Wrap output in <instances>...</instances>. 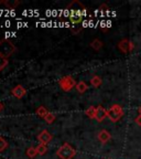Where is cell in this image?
<instances>
[{
  "instance_id": "obj_1",
  "label": "cell",
  "mask_w": 141,
  "mask_h": 159,
  "mask_svg": "<svg viewBox=\"0 0 141 159\" xmlns=\"http://www.w3.org/2000/svg\"><path fill=\"white\" fill-rule=\"evenodd\" d=\"M76 155L75 148L68 143H64L62 146L56 150V156L59 159H72Z\"/></svg>"
},
{
  "instance_id": "obj_10",
  "label": "cell",
  "mask_w": 141,
  "mask_h": 159,
  "mask_svg": "<svg viewBox=\"0 0 141 159\" xmlns=\"http://www.w3.org/2000/svg\"><path fill=\"white\" fill-rule=\"evenodd\" d=\"M75 89H76V91L79 93V94H84L87 89H88V85H87L84 81H79V82H77Z\"/></svg>"
},
{
  "instance_id": "obj_20",
  "label": "cell",
  "mask_w": 141,
  "mask_h": 159,
  "mask_svg": "<svg viewBox=\"0 0 141 159\" xmlns=\"http://www.w3.org/2000/svg\"><path fill=\"white\" fill-rule=\"evenodd\" d=\"M44 120L47 123V124H52L53 122L55 120V115L53 114V113H51V112H49V114L45 116V118H44Z\"/></svg>"
},
{
  "instance_id": "obj_5",
  "label": "cell",
  "mask_w": 141,
  "mask_h": 159,
  "mask_svg": "<svg viewBox=\"0 0 141 159\" xmlns=\"http://www.w3.org/2000/svg\"><path fill=\"white\" fill-rule=\"evenodd\" d=\"M117 48L121 53L127 54V53L131 52L132 50L134 49V43L132 41H130L129 39H122L121 41H119Z\"/></svg>"
},
{
  "instance_id": "obj_12",
  "label": "cell",
  "mask_w": 141,
  "mask_h": 159,
  "mask_svg": "<svg viewBox=\"0 0 141 159\" xmlns=\"http://www.w3.org/2000/svg\"><path fill=\"white\" fill-rule=\"evenodd\" d=\"M96 111H97V107L96 106H89L88 108L85 111V114L88 118L90 119H95L96 118Z\"/></svg>"
},
{
  "instance_id": "obj_6",
  "label": "cell",
  "mask_w": 141,
  "mask_h": 159,
  "mask_svg": "<svg viewBox=\"0 0 141 159\" xmlns=\"http://www.w3.org/2000/svg\"><path fill=\"white\" fill-rule=\"evenodd\" d=\"M37 140L40 142V144H49L52 140V135L50 134V132L47 129H43L42 132L37 135Z\"/></svg>"
},
{
  "instance_id": "obj_7",
  "label": "cell",
  "mask_w": 141,
  "mask_h": 159,
  "mask_svg": "<svg viewBox=\"0 0 141 159\" xmlns=\"http://www.w3.org/2000/svg\"><path fill=\"white\" fill-rule=\"evenodd\" d=\"M97 139H98L102 144H107V143L112 139V134H110L107 129H102V130H99L98 134H97Z\"/></svg>"
},
{
  "instance_id": "obj_4",
  "label": "cell",
  "mask_w": 141,
  "mask_h": 159,
  "mask_svg": "<svg viewBox=\"0 0 141 159\" xmlns=\"http://www.w3.org/2000/svg\"><path fill=\"white\" fill-rule=\"evenodd\" d=\"M76 81L74 80V77L71 75H65V76L61 77L59 80V87L64 91V92H69L72 89H74L76 86Z\"/></svg>"
},
{
  "instance_id": "obj_15",
  "label": "cell",
  "mask_w": 141,
  "mask_h": 159,
  "mask_svg": "<svg viewBox=\"0 0 141 159\" xmlns=\"http://www.w3.org/2000/svg\"><path fill=\"white\" fill-rule=\"evenodd\" d=\"M35 113H37V115L39 117H41V118L44 119L45 116H46V115L49 114V111H47V109L45 108L44 106H39L37 108V111H35Z\"/></svg>"
},
{
  "instance_id": "obj_2",
  "label": "cell",
  "mask_w": 141,
  "mask_h": 159,
  "mask_svg": "<svg viewBox=\"0 0 141 159\" xmlns=\"http://www.w3.org/2000/svg\"><path fill=\"white\" fill-rule=\"evenodd\" d=\"M15 45L13 44L10 40L8 39H2L0 40V55L5 59H8L9 57L13 54L15 52Z\"/></svg>"
},
{
  "instance_id": "obj_8",
  "label": "cell",
  "mask_w": 141,
  "mask_h": 159,
  "mask_svg": "<svg viewBox=\"0 0 141 159\" xmlns=\"http://www.w3.org/2000/svg\"><path fill=\"white\" fill-rule=\"evenodd\" d=\"M11 94H12L15 98H22V97L27 94V89L21 84H18L11 89Z\"/></svg>"
},
{
  "instance_id": "obj_19",
  "label": "cell",
  "mask_w": 141,
  "mask_h": 159,
  "mask_svg": "<svg viewBox=\"0 0 141 159\" xmlns=\"http://www.w3.org/2000/svg\"><path fill=\"white\" fill-rule=\"evenodd\" d=\"M7 147H8V142L3 137L0 136V152H2L3 150H6Z\"/></svg>"
},
{
  "instance_id": "obj_23",
  "label": "cell",
  "mask_w": 141,
  "mask_h": 159,
  "mask_svg": "<svg viewBox=\"0 0 141 159\" xmlns=\"http://www.w3.org/2000/svg\"><path fill=\"white\" fill-rule=\"evenodd\" d=\"M2 108H3V105H2V103H0V112L2 111Z\"/></svg>"
},
{
  "instance_id": "obj_14",
  "label": "cell",
  "mask_w": 141,
  "mask_h": 159,
  "mask_svg": "<svg viewBox=\"0 0 141 159\" xmlns=\"http://www.w3.org/2000/svg\"><path fill=\"white\" fill-rule=\"evenodd\" d=\"M90 47H92L95 51H99V50L104 47V43H103V41H100L99 39H94L92 42H90Z\"/></svg>"
},
{
  "instance_id": "obj_18",
  "label": "cell",
  "mask_w": 141,
  "mask_h": 159,
  "mask_svg": "<svg viewBox=\"0 0 141 159\" xmlns=\"http://www.w3.org/2000/svg\"><path fill=\"white\" fill-rule=\"evenodd\" d=\"M3 5L6 6V7L10 8V9H13V8H15L17 6L20 5V1H15V2H10V1H8V0H3Z\"/></svg>"
},
{
  "instance_id": "obj_11",
  "label": "cell",
  "mask_w": 141,
  "mask_h": 159,
  "mask_svg": "<svg viewBox=\"0 0 141 159\" xmlns=\"http://www.w3.org/2000/svg\"><path fill=\"white\" fill-rule=\"evenodd\" d=\"M102 84H103L102 77L98 76V75H94V76H92V79H90V85H92L93 87L98 89Z\"/></svg>"
},
{
  "instance_id": "obj_21",
  "label": "cell",
  "mask_w": 141,
  "mask_h": 159,
  "mask_svg": "<svg viewBox=\"0 0 141 159\" xmlns=\"http://www.w3.org/2000/svg\"><path fill=\"white\" fill-rule=\"evenodd\" d=\"M8 63H9L8 59H5V57H2L1 55H0V71H2V70L8 65Z\"/></svg>"
},
{
  "instance_id": "obj_17",
  "label": "cell",
  "mask_w": 141,
  "mask_h": 159,
  "mask_svg": "<svg viewBox=\"0 0 141 159\" xmlns=\"http://www.w3.org/2000/svg\"><path fill=\"white\" fill-rule=\"evenodd\" d=\"M37 154L39 155H45L47 152V145L46 144H39L37 147Z\"/></svg>"
},
{
  "instance_id": "obj_3",
  "label": "cell",
  "mask_w": 141,
  "mask_h": 159,
  "mask_svg": "<svg viewBox=\"0 0 141 159\" xmlns=\"http://www.w3.org/2000/svg\"><path fill=\"white\" fill-rule=\"evenodd\" d=\"M107 114H108V118L112 123H117L124 116V108L119 104H114L110 108L107 109Z\"/></svg>"
},
{
  "instance_id": "obj_13",
  "label": "cell",
  "mask_w": 141,
  "mask_h": 159,
  "mask_svg": "<svg viewBox=\"0 0 141 159\" xmlns=\"http://www.w3.org/2000/svg\"><path fill=\"white\" fill-rule=\"evenodd\" d=\"M68 20L73 23L74 25H77L83 21V16L79 15H69L68 16Z\"/></svg>"
},
{
  "instance_id": "obj_16",
  "label": "cell",
  "mask_w": 141,
  "mask_h": 159,
  "mask_svg": "<svg viewBox=\"0 0 141 159\" xmlns=\"http://www.w3.org/2000/svg\"><path fill=\"white\" fill-rule=\"evenodd\" d=\"M25 154H27V156L29 157V158H35V156H37V155H39V154H37V148H35V147H32V146L29 147V148L27 149Z\"/></svg>"
},
{
  "instance_id": "obj_22",
  "label": "cell",
  "mask_w": 141,
  "mask_h": 159,
  "mask_svg": "<svg viewBox=\"0 0 141 159\" xmlns=\"http://www.w3.org/2000/svg\"><path fill=\"white\" fill-rule=\"evenodd\" d=\"M134 123H136L138 126L141 127V115H138V116L134 118Z\"/></svg>"
},
{
  "instance_id": "obj_9",
  "label": "cell",
  "mask_w": 141,
  "mask_h": 159,
  "mask_svg": "<svg viewBox=\"0 0 141 159\" xmlns=\"http://www.w3.org/2000/svg\"><path fill=\"white\" fill-rule=\"evenodd\" d=\"M105 118H108V114H107V109L105 107H103L102 105H98L97 106V111H96V120L97 122H103Z\"/></svg>"
},
{
  "instance_id": "obj_24",
  "label": "cell",
  "mask_w": 141,
  "mask_h": 159,
  "mask_svg": "<svg viewBox=\"0 0 141 159\" xmlns=\"http://www.w3.org/2000/svg\"><path fill=\"white\" fill-rule=\"evenodd\" d=\"M138 113H139V115H141V106L138 108Z\"/></svg>"
}]
</instances>
